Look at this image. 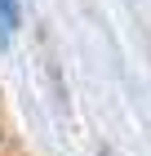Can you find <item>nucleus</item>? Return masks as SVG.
<instances>
[{
	"instance_id": "obj_1",
	"label": "nucleus",
	"mask_w": 151,
	"mask_h": 156,
	"mask_svg": "<svg viewBox=\"0 0 151 156\" xmlns=\"http://www.w3.org/2000/svg\"><path fill=\"white\" fill-rule=\"evenodd\" d=\"M13 27H18V0H0V45H9Z\"/></svg>"
}]
</instances>
